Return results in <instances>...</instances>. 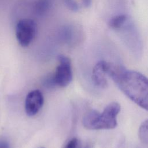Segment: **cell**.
<instances>
[{
    "instance_id": "3",
    "label": "cell",
    "mask_w": 148,
    "mask_h": 148,
    "mask_svg": "<svg viewBox=\"0 0 148 148\" xmlns=\"http://www.w3.org/2000/svg\"><path fill=\"white\" fill-rule=\"evenodd\" d=\"M37 32V25L30 18L19 20L16 26V37L23 47L28 46L33 40Z\"/></svg>"
},
{
    "instance_id": "15",
    "label": "cell",
    "mask_w": 148,
    "mask_h": 148,
    "mask_svg": "<svg viewBox=\"0 0 148 148\" xmlns=\"http://www.w3.org/2000/svg\"><path fill=\"white\" fill-rule=\"evenodd\" d=\"M40 148H44V147H40Z\"/></svg>"
},
{
    "instance_id": "7",
    "label": "cell",
    "mask_w": 148,
    "mask_h": 148,
    "mask_svg": "<svg viewBox=\"0 0 148 148\" xmlns=\"http://www.w3.org/2000/svg\"><path fill=\"white\" fill-rule=\"evenodd\" d=\"M128 17L126 14H119L113 17L109 21V27L114 30L119 29L128 20Z\"/></svg>"
},
{
    "instance_id": "13",
    "label": "cell",
    "mask_w": 148,
    "mask_h": 148,
    "mask_svg": "<svg viewBox=\"0 0 148 148\" xmlns=\"http://www.w3.org/2000/svg\"><path fill=\"white\" fill-rule=\"evenodd\" d=\"M0 148H10V146L6 140L0 139Z\"/></svg>"
},
{
    "instance_id": "11",
    "label": "cell",
    "mask_w": 148,
    "mask_h": 148,
    "mask_svg": "<svg viewBox=\"0 0 148 148\" xmlns=\"http://www.w3.org/2000/svg\"><path fill=\"white\" fill-rule=\"evenodd\" d=\"M65 148H83L82 147L80 142L76 138L71 139L65 146ZM86 148V147H84Z\"/></svg>"
},
{
    "instance_id": "5",
    "label": "cell",
    "mask_w": 148,
    "mask_h": 148,
    "mask_svg": "<svg viewBox=\"0 0 148 148\" xmlns=\"http://www.w3.org/2000/svg\"><path fill=\"white\" fill-rule=\"evenodd\" d=\"M110 62L101 60L94 66L92 71V80L98 87L105 88L108 86V77Z\"/></svg>"
},
{
    "instance_id": "12",
    "label": "cell",
    "mask_w": 148,
    "mask_h": 148,
    "mask_svg": "<svg viewBox=\"0 0 148 148\" xmlns=\"http://www.w3.org/2000/svg\"><path fill=\"white\" fill-rule=\"evenodd\" d=\"M65 3L71 10L77 12L79 9V6L75 0H64Z\"/></svg>"
},
{
    "instance_id": "14",
    "label": "cell",
    "mask_w": 148,
    "mask_h": 148,
    "mask_svg": "<svg viewBox=\"0 0 148 148\" xmlns=\"http://www.w3.org/2000/svg\"><path fill=\"white\" fill-rule=\"evenodd\" d=\"M91 2L92 0H82L83 4L86 8H88L91 5Z\"/></svg>"
},
{
    "instance_id": "9",
    "label": "cell",
    "mask_w": 148,
    "mask_h": 148,
    "mask_svg": "<svg viewBox=\"0 0 148 148\" xmlns=\"http://www.w3.org/2000/svg\"><path fill=\"white\" fill-rule=\"evenodd\" d=\"M138 135L142 142L148 145V119L140 124L138 130Z\"/></svg>"
},
{
    "instance_id": "8",
    "label": "cell",
    "mask_w": 148,
    "mask_h": 148,
    "mask_svg": "<svg viewBox=\"0 0 148 148\" xmlns=\"http://www.w3.org/2000/svg\"><path fill=\"white\" fill-rule=\"evenodd\" d=\"M50 0H38L35 3V13L39 15L45 14L50 7Z\"/></svg>"
},
{
    "instance_id": "10",
    "label": "cell",
    "mask_w": 148,
    "mask_h": 148,
    "mask_svg": "<svg viewBox=\"0 0 148 148\" xmlns=\"http://www.w3.org/2000/svg\"><path fill=\"white\" fill-rule=\"evenodd\" d=\"M43 84L45 86L48 87V88H52L56 85V83L55 82L54 74L53 75H48L45 77V78L43 80Z\"/></svg>"
},
{
    "instance_id": "4",
    "label": "cell",
    "mask_w": 148,
    "mask_h": 148,
    "mask_svg": "<svg viewBox=\"0 0 148 148\" xmlns=\"http://www.w3.org/2000/svg\"><path fill=\"white\" fill-rule=\"evenodd\" d=\"M59 62L54 74L57 86L65 87L68 86L72 80V71L71 60L66 56L61 54L57 57Z\"/></svg>"
},
{
    "instance_id": "2",
    "label": "cell",
    "mask_w": 148,
    "mask_h": 148,
    "mask_svg": "<svg viewBox=\"0 0 148 148\" xmlns=\"http://www.w3.org/2000/svg\"><path fill=\"white\" fill-rule=\"evenodd\" d=\"M120 111V105L116 102L109 103L102 112L90 110L84 115L83 125L91 130L113 129L117 125V117Z\"/></svg>"
},
{
    "instance_id": "1",
    "label": "cell",
    "mask_w": 148,
    "mask_h": 148,
    "mask_svg": "<svg viewBox=\"0 0 148 148\" xmlns=\"http://www.w3.org/2000/svg\"><path fill=\"white\" fill-rule=\"evenodd\" d=\"M109 77L128 98L148 111V78L146 76L112 63Z\"/></svg>"
},
{
    "instance_id": "6",
    "label": "cell",
    "mask_w": 148,
    "mask_h": 148,
    "mask_svg": "<svg viewBox=\"0 0 148 148\" xmlns=\"http://www.w3.org/2000/svg\"><path fill=\"white\" fill-rule=\"evenodd\" d=\"M44 102L42 93L38 90L30 91L25 100V111L28 116L36 115L42 108Z\"/></svg>"
}]
</instances>
